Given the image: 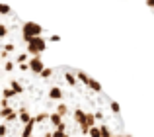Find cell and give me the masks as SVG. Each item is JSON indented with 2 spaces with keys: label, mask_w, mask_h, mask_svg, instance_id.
Here are the masks:
<instances>
[{
  "label": "cell",
  "mask_w": 154,
  "mask_h": 137,
  "mask_svg": "<svg viewBox=\"0 0 154 137\" xmlns=\"http://www.w3.org/2000/svg\"><path fill=\"white\" fill-rule=\"evenodd\" d=\"M59 137H127L117 102L88 72L74 67L49 68Z\"/></svg>",
  "instance_id": "1"
},
{
  "label": "cell",
  "mask_w": 154,
  "mask_h": 137,
  "mask_svg": "<svg viewBox=\"0 0 154 137\" xmlns=\"http://www.w3.org/2000/svg\"><path fill=\"white\" fill-rule=\"evenodd\" d=\"M0 137H59L49 68L35 76L2 78Z\"/></svg>",
  "instance_id": "2"
},
{
  "label": "cell",
  "mask_w": 154,
  "mask_h": 137,
  "mask_svg": "<svg viewBox=\"0 0 154 137\" xmlns=\"http://www.w3.org/2000/svg\"><path fill=\"white\" fill-rule=\"evenodd\" d=\"M49 31L20 18L8 4L0 6V63L2 78L35 76L47 71L45 57Z\"/></svg>",
  "instance_id": "3"
},
{
  "label": "cell",
  "mask_w": 154,
  "mask_h": 137,
  "mask_svg": "<svg viewBox=\"0 0 154 137\" xmlns=\"http://www.w3.org/2000/svg\"><path fill=\"white\" fill-rule=\"evenodd\" d=\"M146 6H148V10L154 14V0H146Z\"/></svg>",
  "instance_id": "4"
}]
</instances>
